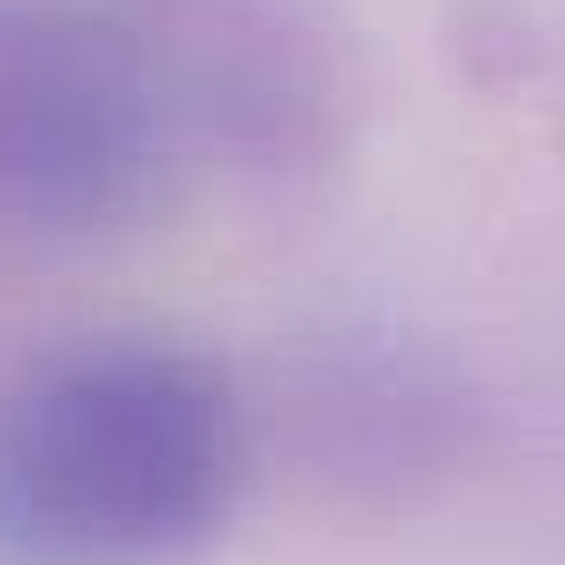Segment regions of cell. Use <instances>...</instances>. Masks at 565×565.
Masks as SVG:
<instances>
[{
	"label": "cell",
	"instance_id": "obj_2",
	"mask_svg": "<svg viewBox=\"0 0 565 565\" xmlns=\"http://www.w3.org/2000/svg\"><path fill=\"white\" fill-rule=\"evenodd\" d=\"M184 191L146 0H0V222L99 237Z\"/></svg>",
	"mask_w": 565,
	"mask_h": 565
},
{
	"label": "cell",
	"instance_id": "obj_3",
	"mask_svg": "<svg viewBox=\"0 0 565 565\" xmlns=\"http://www.w3.org/2000/svg\"><path fill=\"white\" fill-rule=\"evenodd\" d=\"M191 191H298L352 153L360 54L337 0H146Z\"/></svg>",
	"mask_w": 565,
	"mask_h": 565
},
{
	"label": "cell",
	"instance_id": "obj_1",
	"mask_svg": "<svg viewBox=\"0 0 565 565\" xmlns=\"http://www.w3.org/2000/svg\"><path fill=\"white\" fill-rule=\"evenodd\" d=\"M245 405L184 337L107 329L0 382V565H184L245 489Z\"/></svg>",
	"mask_w": 565,
	"mask_h": 565
}]
</instances>
